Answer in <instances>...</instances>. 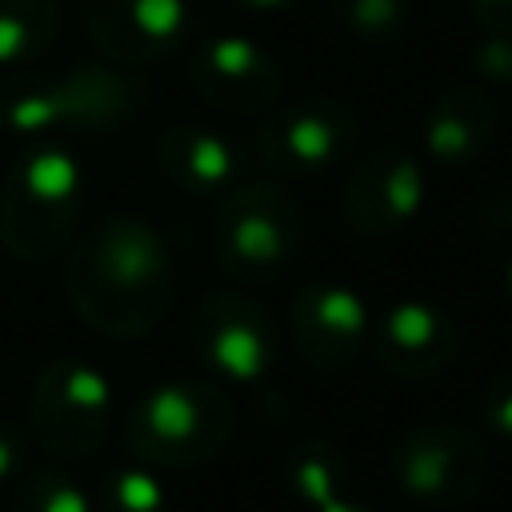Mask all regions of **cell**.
Instances as JSON below:
<instances>
[{"label": "cell", "instance_id": "obj_5", "mask_svg": "<svg viewBox=\"0 0 512 512\" xmlns=\"http://www.w3.org/2000/svg\"><path fill=\"white\" fill-rule=\"evenodd\" d=\"M216 264L244 284L280 280L304 248V216L276 180L232 184L212 224Z\"/></svg>", "mask_w": 512, "mask_h": 512}, {"label": "cell", "instance_id": "obj_18", "mask_svg": "<svg viewBox=\"0 0 512 512\" xmlns=\"http://www.w3.org/2000/svg\"><path fill=\"white\" fill-rule=\"evenodd\" d=\"M288 472H292V488L308 512H376L344 488V472H340L336 456L320 444L296 448L288 460Z\"/></svg>", "mask_w": 512, "mask_h": 512}, {"label": "cell", "instance_id": "obj_7", "mask_svg": "<svg viewBox=\"0 0 512 512\" xmlns=\"http://www.w3.org/2000/svg\"><path fill=\"white\" fill-rule=\"evenodd\" d=\"M392 476L412 504L460 508L488 484V448L460 424H424L400 436Z\"/></svg>", "mask_w": 512, "mask_h": 512}, {"label": "cell", "instance_id": "obj_27", "mask_svg": "<svg viewBox=\"0 0 512 512\" xmlns=\"http://www.w3.org/2000/svg\"><path fill=\"white\" fill-rule=\"evenodd\" d=\"M504 280H508V296H512V256H508V268H504Z\"/></svg>", "mask_w": 512, "mask_h": 512}, {"label": "cell", "instance_id": "obj_24", "mask_svg": "<svg viewBox=\"0 0 512 512\" xmlns=\"http://www.w3.org/2000/svg\"><path fill=\"white\" fill-rule=\"evenodd\" d=\"M28 468V432L0 420V484H12Z\"/></svg>", "mask_w": 512, "mask_h": 512}, {"label": "cell", "instance_id": "obj_14", "mask_svg": "<svg viewBox=\"0 0 512 512\" xmlns=\"http://www.w3.org/2000/svg\"><path fill=\"white\" fill-rule=\"evenodd\" d=\"M368 348L380 368L420 380V376H436L448 368V360L460 348V332L448 320V312H440L436 304L400 300L372 324Z\"/></svg>", "mask_w": 512, "mask_h": 512}, {"label": "cell", "instance_id": "obj_11", "mask_svg": "<svg viewBox=\"0 0 512 512\" xmlns=\"http://www.w3.org/2000/svg\"><path fill=\"white\" fill-rule=\"evenodd\" d=\"M300 356L320 372L348 368L372 336V312L364 296L344 280H312L296 292L288 312Z\"/></svg>", "mask_w": 512, "mask_h": 512}, {"label": "cell", "instance_id": "obj_9", "mask_svg": "<svg viewBox=\"0 0 512 512\" xmlns=\"http://www.w3.org/2000/svg\"><path fill=\"white\" fill-rule=\"evenodd\" d=\"M356 144V116L336 100H300L268 112L256 156L276 176H328Z\"/></svg>", "mask_w": 512, "mask_h": 512}, {"label": "cell", "instance_id": "obj_4", "mask_svg": "<svg viewBox=\"0 0 512 512\" xmlns=\"http://www.w3.org/2000/svg\"><path fill=\"white\" fill-rule=\"evenodd\" d=\"M232 420V400L212 380H164L128 408L124 448L148 468H196L220 456Z\"/></svg>", "mask_w": 512, "mask_h": 512}, {"label": "cell", "instance_id": "obj_1", "mask_svg": "<svg viewBox=\"0 0 512 512\" xmlns=\"http://www.w3.org/2000/svg\"><path fill=\"white\" fill-rule=\"evenodd\" d=\"M176 288L172 244L136 216H112L68 244L64 292L84 324L104 336L136 340L152 332Z\"/></svg>", "mask_w": 512, "mask_h": 512}, {"label": "cell", "instance_id": "obj_3", "mask_svg": "<svg viewBox=\"0 0 512 512\" xmlns=\"http://www.w3.org/2000/svg\"><path fill=\"white\" fill-rule=\"evenodd\" d=\"M140 88L108 64H72L56 76L0 80V128L24 140L56 132H104L136 112Z\"/></svg>", "mask_w": 512, "mask_h": 512}, {"label": "cell", "instance_id": "obj_8", "mask_svg": "<svg viewBox=\"0 0 512 512\" xmlns=\"http://www.w3.org/2000/svg\"><path fill=\"white\" fill-rule=\"evenodd\" d=\"M188 344L216 376L252 384L276 364L272 312L244 292H212L188 316Z\"/></svg>", "mask_w": 512, "mask_h": 512}, {"label": "cell", "instance_id": "obj_17", "mask_svg": "<svg viewBox=\"0 0 512 512\" xmlns=\"http://www.w3.org/2000/svg\"><path fill=\"white\" fill-rule=\"evenodd\" d=\"M56 0H0V68L44 56L60 36Z\"/></svg>", "mask_w": 512, "mask_h": 512}, {"label": "cell", "instance_id": "obj_12", "mask_svg": "<svg viewBox=\"0 0 512 512\" xmlns=\"http://www.w3.org/2000/svg\"><path fill=\"white\" fill-rule=\"evenodd\" d=\"M188 80L208 108L256 116L272 108L280 92L276 60L240 32H216L200 40L188 56Z\"/></svg>", "mask_w": 512, "mask_h": 512}, {"label": "cell", "instance_id": "obj_26", "mask_svg": "<svg viewBox=\"0 0 512 512\" xmlns=\"http://www.w3.org/2000/svg\"><path fill=\"white\" fill-rule=\"evenodd\" d=\"M232 4L244 8V12H288L300 0H232Z\"/></svg>", "mask_w": 512, "mask_h": 512}, {"label": "cell", "instance_id": "obj_13", "mask_svg": "<svg viewBox=\"0 0 512 512\" xmlns=\"http://www.w3.org/2000/svg\"><path fill=\"white\" fill-rule=\"evenodd\" d=\"M88 40L116 64H152L180 48L188 32L184 0H76Z\"/></svg>", "mask_w": 512, "mask_h": 512}, {"label": "cell", "instance_id": "obj_20", "mask_svg": "<svg viewBox=\"0 0 512 512\" xmlns=\"http://www.w3.org/2000/svg\"><path fill=\"white\" fill-rule=\"evenodd\" d=\"M92 512H172V504L156 468L128 460L100 480V496L92 500Z\"/></svg>", "mask_w": 512, "mask_h": 512}, {"label": "cell", "instance_id": "obj_10", "mask_svg": "<svg viewBox=\"0 0 512 512\" xmlns=\"http://www.w3.org/2000/svg\"><path fill=\"white\" fill-rule=\"evenodd\" d=\"M428 200V176L420 160L404 148H376L368 152L340 188L344 220L360 236H392L400 232Z\"/></svg>", "mask_w": 512, "mask_h": 512}, {"label": "cell", "instance_id": "obj_6", "mask_svg": "<svg viewBox=\"0 0 512 512\" xmlns=\"http://www.w3.org/2000/svg\"><path fill=\"white\" fill-rule=\"evenodd\" d=\"M112 428V380L76 356L44 364L28 404V436L56 460L92 456Z\"/></svg>", "mask_w": 512, "mask_h": 512}, {"label": "cell", "instance_id": "obj_22", "mask_svg": "<svg viewBox=\"0 0 512 512\" xmlns=\"http://www.w3.org/2000/svg\"><path fill=\"white\" fill-rule=\"evenodd\" d=\"M476 72L492 84H512V36H484L476 44V56H472Z\"/></svg>", "mask_w": 512, "mask_h": 512}, {"label": "cell", "instance_id": "obj_19", "mask_svg": "<svg viewBox=\"0 0 512 512\" xmlns=\"http://www.w3.org/2000/svg\"><path fill=\"white\" fill-rule=\"evenodd\" d=\"M12 512H92V496L64 464H28L12 480Z\"/></svg>", "mask_w": 512, "mask_h": 512}, {"label": "cell", "instance_id": "obj_25", "mask_svg": "<svg viewBox=\"0 0 512 512\" xmlns=\"http://www.w3.org/2000/svg\"><path fill=\"white\" fill-rule=\"evenodd\" d=\"M472 16L492 36H512V0H468Z\"/></svg>", "mask_w": 512, "mask_h": 512}, {"label": "cell", "instance_id": "obj_23", "mask_svg": "<svg viewBox=\"0 0 512 512\" xmlns=\"http://www.w3.org/2000/svg\"><path fill=\"white\" fill-rule=\"evenodd\" d=\"M480 416H484V428L500 432L512 440V376L504 380H492L480 396Z\"/></svg>", "mask_w": 512, "mask_h": 512}, {"label": "cell", "instance_id": "obj_16", "mask_svg": "<svg viewBox=\"0 0 512 512\" xmlns=\"http://www.w3.org/2000/svg\"><path fill=\"white\" fill-rule=\"evenodd\" d=\"M156 160L164 168L168 180H176L188 192H220L240 184V148L204 128V124H176L160 136L156 144Z\"/></svg>", "mask_w": 512, "mask_h": 512}, {"label": "cell", "instance_id": "obj_2", "mask_svg": "<svg viewBox=\"0 0 512 512\" xmlns=\"http://www.w3.org/2000/svg\"><path fill=\"white\" fill-rule=\"evenodd\" d=\"M80 200V160L52 140L24 144L0 184V244L28 264L64 252L80 228Z\"/></svg>", "mask_w": 512, "mask_h": 512}, {"label": "cell", "instance_id": "obj_21", "mask_svg": "<svg viewBox=\"0 0 512 512\" xmlns=\"http://www.w3.org/2000/svg\"><path fill=\"white\" fill-rule=\"evenodd\" d=\"M340 28L364 44H388L400 36L408 0H328Z\"/></svg>", "mask_w": 512, "mask_h": 512}, {"label": "cell", "instance_id": "obj_15", "mask_svg": "<svg viewBox=\"0 0 512 512\" xmlns=\"http://www.w3.org/2000/svg\"><path fill=\"white\" fill-rule=\"evenodd\" d=\"M496 128H500V116H496L492 96L484 88L456 84L432 104L424 120V152L436 164L456 168V164L476 160L492 144Z\"/></svg>", "mask_w": 512, "mask_h": 512}]
</instances>
